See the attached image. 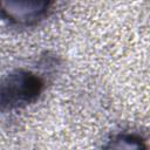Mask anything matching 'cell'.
<instances>
[{"instance_id": "6da1fadb", "label": "cell", "mask_w": 150, "mask_h": 150, "mask_svg": "<svg viewBox=\"0 0 150 150\" xmlns=\"http://www.w3.org/2000/svg\"><path fill=\"white\" fill-rule=\"evenodd\" d=\"M43 82L27 70H14L0 82V108L16 109L33 103L42 91Z\"/></svg>"}, {"instance_id": "7a4b0ae2", "label": "cell", "mask_w": 150, "mask_h": 150, "mask_svg": "<svg viewBox=\"0 0 150 150\" xmlns=\"http://www.w3.org/2000/svg\"><path fill=\"white\" fill-rule=\"evenodd\" d=\"M52 0H0V13L7 20L29 25L39 21L48 11Z\"/></svg>"}]
</instances>
